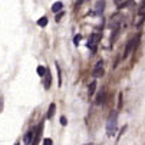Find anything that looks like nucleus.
Wrapping results in <instances>:
<instances>
[{"instance_id":"obj_3","label":"nucleus","mask_w":145,"mask_h":145,"mask_svg":"<svg viewBox=\"0 0 145 145\" xmlns=\"http://www.w3.org/2000/svg\"><path fill=\"white\" fill-rule=\"evenodd\" d=\"M99 40H101V35H99V33H92V35H91L89 42H88V48H89V50H91L92 53H96Z\"/></svg>"},{"instance_id":"obj_5","label":"nucleus","mask_w":145,"mask_h":145,"mask_svg":"<svg viewBox=\"0 0 145 145\" xmlns=\"http://www.w3.org/2000/svg\"><path fill=\"white\" fill-rule=\"evenodd\" d=\"M42 129H43V122H40L39 125L35 128V138H33L32 145H37V144H39L40 138H42Z\"/></svg>"},{"instance_id":"obj_14","label":"nucleus","mask_w":145,"mask_h":145,"mask_svg":"<svg viewBox=\"0 0 145 145\" xmlns=\"http://www.w3.org/2000/svg\"><path fill=\"white\" fill-rule=\"evenodd\" d=\"M96 80H92L91 82V85H89V88H88V93H89V96H92L93 95V92H95V89H96Z\"/></svg>"},{"instance_id":"obj_11","label":"nucleus","mask_w":145,"mask_h":145,"mask_svg":"<svg viewBox=\"0 0 145 145\" xmlns=\"http://www.w3.org/2000/svg\"><path fill=\"white\" fill-rule=\"evenodd\" d=\"M62 9H63V3H62V2H56V3L52 5V12L53 13H60Z\"/></svg>"},{"instance_id":"obj_23","label":"nucleus","mask_w":145,"mask_h":145,"mask_svg":"<svg viewBox=\"0 0 145 145\" xmlns=\"http://www.w3.org/2000/svg\"><path fill=\"white\" fill-rule=\"evenodd\" d=\"M79 40H80V35H78V36H75V43H76V45L79 43Z\"/></svg>"},{"instance_id":"obj_4","label":"nucleus","mask_w":145,"mask_h":145,"mask_svg":"<svg viewBox=\"0 0 145 145\" xmlns=\"http://www.w3.org/2000/svg\"><path fill=\"white\" fill-rule=\"evenodd\" d=\"M122 19H123V17H122L121 13H115V14L111 17V23H109V26H111L112 30H118V29H121Z\"/></svg>"},{"instance_id":"obj_19","label":"nucleus","mask_w":145,"mask_h":145,"mask_svg":"<svg viewBox=\"0 0 145 145\" xmlns=\"http://www.w3.org/2000/svg\"><path fill=\"white\" fill-rule=\"evenodd\" d=\"M66 123H68V119H66L65 116H60V125H63V127H65Z\"/></svg>"},{"instance_id":"obj_12","label":"nucleus","mask_w":145,"mask_h":145,"mask_svg":"<svg viewBox=\"0 0 145 145\" xmlns=\"http://www.w3.org/2000/svg\"><path fill=\"white\" fill-rule=\"evenodd\" d=\"M55 111H56V105L52 102L50 105H49V109H48V115H46V118L48 119H52L53 118V114H55Z\"/></svg>"},{"instance_id":"obj_15","label":"nucleus","mask_w":145,"mask_h":145,"mask_svg":"<svg viewBox=\"0 0 145 145\" xmlns=\"http://www.w3.org/2000/svg\"><path fill=\"white\" fill-rule=\"evenodd\" d=\"M37 25H39L40 27H45V26L48 25V17H46V16H43V17H40V19L37 20Z\"/></svg>"},{"instance_id":"obj_24","label":"nucleus","mask_w":145,"mask_h":145,"mask_svg":"<svg viewBox=\"0 0 145 145\" xmlns=\"http://www.w3.org/2000/svg\"><path fill=\"white\" fill-rule=\"evenodd\" d=\"M3 109V98H0V112Z\"/></svg>"},{"instance_id":"obj_21","label":"nucleus","mask_w":145,"mask_h":145,"mask_svg":"<svg viewBox=\"0 0 145 145\" xmlns=\"http://www.w3.org/2000/svg\"><path fill=\"white\" fill-rule=\"evenodd\" d=\"M84 2H86V0H76V7H79L82 3H84Z\"/></svg>"},{"instance_id":"obj_17","label":"nucleus","mask_w":145,"mask_h":145,"mask_svg":"<svg viewBox=\"0 0 145 145\" xmlns=\"http://www.w3.org/2000/svg\"><path fill=\"white\" fill-rule=\"evenodd\" d=\"M56 69H57V86H60L62 85V72H60L59 66H56Z\"/></svg>"},{"instance_id":"obj_6","label":"nucleus","mask_w":145,"mask_h":145,"mask_svg":"<svg viewBox=\"0 0 145 145\" xmlns=\"http://www.w3.org/2000/svg\"><path fill=\"white\" fill-rule=\"evenodd\" d=\"M105 5H106L105 0H98V2L95 3V7H93V14L101 16L103 13V10H105Z\"/></svg>"},{"instance_id":"obj_22","label":"nucleus","mask_w":145,"mask_h":145,"mask_svg":"<svg viewBox=\"0 0 145 145\" xmlns=\"http://www.w3.org/2000/svg\"><path fill=\"white\" fill-rule=\"evenodd\" d=\"M122 106V93H119V103H118V108Z\"/></svg>"},{"instance_id":"obj_1","label":"nucleus","mask_w":145,"mask_h":145,"mask_svg":"<svg viewBox=\"0 0 145 145\" xmlns=\"http://www.w3.org/2000/svg\"><path fill=\"white\" fill-rule=\"evenodd\" d=\"M116 122H118V114L114 112L111 114V116L108 118V122H106V135L108 137H112L116 131Z\"/></svg>"},{"instance_id":"obj_10","label":"nucleus","mask_w":145,"mask_h":145,"mask_svg":"<svg viewBox=\"0 0 145 145\" xmlns=\"http://www.w3.org/2000/svg\"><path fill=\"white\" fill-rule=\"evenodd\" d=\"M33 138H35V129L27 131V132H26V135H25V144H26V145H32Z\"/></svg>"},{"instance_id":"obj_13","label":"nucleus","mask_w":145,"mask_h":145,"mask_svg":"<svg viewBox=\"0 0 145 145\" xmlns=\"http://www.w3.org/2000/svg\"><path fill=\"white\" fill-rule=\"evenodd\" d=\"M134 0H125V2H122L121 5H118V9H123V7H128V6H134Z\"/></svg>"},{"instance_id":"obj_26","label":"nucleus","mask_w":145,"mask_h":145,"mask_svg":"<svg viewBox=\"0 0 145 145\" xmlns=\"http://www.w3.org/2000/svg\"><path fill=\"white\" fill-rule=\"evenodd\" d=\"M85 145H93V144H85Z\"/></svg>"},{"instance_id":"obj_18","label":"nucleus","mask_w":145,"mask_h":145,"mask_svg":"<svg viewBox=\"0 0 145 145\" xmlns=\"http://www.w3.org/2000/svg\"><path fill=\"white\" fill-rule=\"evenodd\" d=\"M43 145H53V141L50 138H45L43 139Z\"/></svg>"},{"instance_id":"obj_7","label":"nucleus","mask_w":145,"mask_h":145,"mask_svg":"<svg viewBox=\"0 0 145 145\" xmlns=\"http://www.w3.org/2000/svg\"><path fill=\"white\" fill-rule=\"evenodd\" d=\"M102 65H103V62H102V60L96 62V65H95V68H93V72H92L93 78H101V76H103V73H105V72H103Z\"/></svg>"},{"instance_id":"obj_20","label":"nucleus","mask_w":145,"mask_h":145,"mask_svg":"<svg viewBox=\"0 0 145 145\" xmlns=\"http://www.w3.org/2000/svg\"><path fill=\"white\" fill-rule=\"evenodd\" d=\"M62 16H63V12H60V13H57V16H56V22H59V20L62 19Z\"/></svg>"},{"instance_id":"obj_16","label":"nucleus","mask_w":145,"mask_h":145,"mask_svg":"<svg viewBox=\"0 0 145 145\" xmlns=\"http://www.w3.org/2000/svg\"><path fill=\"white\" fill-rule=\"evenodd\" d=\"M45 73H46V68H43V66H37V75L39 76H45Z\"/></svg>"},{"instance_id":"obj_25","label":"nucleus","mask_w":145,"mask_h":145,"mask_svg":"<svg viewBox=\"0 0 145 145\" xmlns=\"http://www.w3.org/2000/svg\"><path fill=\"white\" fill-rule=\"evenodd\" d=\"M14 145H20V144H19V142H16V144H14Z\"/></svg>"},{"instance_id":"obj_2","label":"nucleus","mask_w":145,"mask_h":145,"mask_svg":"<svg viewBox=\"0 0 145 145\" xmlns=\"http://www.w3.org/2000/svg\"><path fill=\"white\" fill-rule=\"evenodd\" d=\"M138 42H139V35H138L137 37H132V39H129V40H128L127 48H125V52H123V59L128 57V56L131 55V52H132V50H135V48L138 46Z\"/></svg>"},{"instance_id":"obj_9","label":"nucleus","mask_w":145,"mask_h":145,"mask_svg":"<svg viewBox=\"0 0 145 145\" xmlns=\"http://www.w3.org/2000/svg\"><path fill=\"white\" fill-rule=\"evenodd\" d=\"M43 85H45L46 89H49V88L52 86V73H50L49 69H46V73H45V76H43Z\"/></svg>"},{"instance_id":"obj_8","label":"nucleus","mask_w":145,"mask_h":145,"mask_svg":"<svg viewBox=\"0 0 145 145\" xmlns=\"http://www.w3.org/2000/svg\"><path fill=\"white\" fill-rule=\"evenodd\" d=\"M105 99H106V88H101L99 93L96 95L95 103L96 105H102V103H105Z\"/></svg>"}]
</instances>
